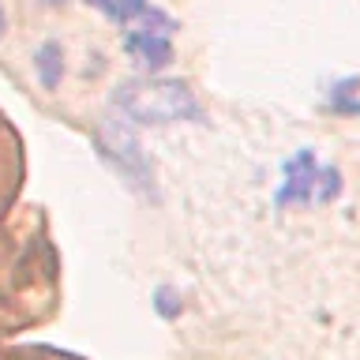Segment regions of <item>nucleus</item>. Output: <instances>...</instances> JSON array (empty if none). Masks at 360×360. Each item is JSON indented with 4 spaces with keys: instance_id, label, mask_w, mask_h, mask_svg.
I'll use <instances>...</instances> for the list:
<instances>
[{
    "instance_id": "obj_2",
    "label": "nucleus",
    "mask_w": 360,
    "mask_h": 360,
    "mask_svg": "<svg viewBox=\"0 0 360 360\" xmlns=\"http://www.w3.org/2000/svg\"><path fill=\"white\" fill-rule=\"evenodd\" d=\"M338 191H342V173L334 165H319L311 150H300L292 154L285 165H281V184L274 191V202L285 207V202H330Z\"/></svg>"
},
{
    "instance_id": "obj_8",
    "label": "nucleus",
    "mask_w": 360,
    "mask_h": 360,
    "mask_svg": "<svg viewBox=\"0 0 360 360\" xmlns=\"http://www.w3.org/2000/svg\"><path fill=\"white\" fill-rule=\"evenodd\" d=\"M0 38H4V8H0Z\"/></svg>"
},
{
    "instance_id": "obj_3",
    "label": "nucleus",
    "mask_w": 360,
    "mask_h": 360,
    "mask_svg": "<svg viewBox=\"0 0 360 360\" xmlns=\"http://www.w3.org/2000/svg\"><path fill=\"white\" fill-rule=\"evenodd\" d=\"M98 146H101V158L117 165L120 176H128V184H135L139 191L150 195V191H154V169H150V162H146L139 139H135L124 124L109 120L105 128L98 131Z\"/></svg>"
},
{
    "instance_id": "obj_5",
    "label": "nucleus",
    "mask_w": 360,
    "mask_h": 360,
    "mask_svg": "<svg viewBox=\"0 0 360 360\" xmlns=\"http://www.w3.org/2000/svg\"><path fill=\"white\" fill-rule=\"evenodd\" d=\"M34 72H38L45 90L60 86V75H64V53H60V45H56V41H41L38 53H34Z\"/></svg>"
},
{
    "instance_id": "obj_4",
    "label": "nucleus",
    "mask_w": 360,
    "mask_h": 360,
    "mask_svg": "<svg viewBox=\"0 0 360 360\" xmlns=\"http://www.w3.org/2000/svg\"><path fill=\"white\" fill-rule=\"evenodd\" d=\"M124 53H128L131 60H139L143 68H150V72H162V68L173 64V38H169V30L139 27V30H128Z\"/></svg>"
},
{
    "instance_id": "obj_7",
    "label": "nucleus",
    "mask_w": 360,
    "mask_h": 360,
    "mask_svg": "<svg viewBox=\"0 0 360 360\" xmlns=\"http://www.w3.org/2000/svg\"><path fill=\"white\" fill-rule=\"evenodd\" d=\"M86 4H94L98 11H105L109 19H112V8H117V4H112V0H86Z\"/></svg>"
},
{
    "instance_id": "obj_1",
    "label": "nucleus",
    "mask_w": 360,
    "mask_h": 360,
    "mask_svg": "<svg viewBox=\"0 0 360 360\" xmlns=\"http://www.w3.org/2000/svg\"><path fill=\"white\" fill-rule=\"evenodd\" d=\"M112 105L120 117L135 124H176V120H202L195 94L176 79H131L117 86Z\"/></svg>"
},
{
    "instance_id": "obj_6",
    "label": "nucleus",
    "mask_w": 360,
    "mask_h": 360,
    "mask_svg": "<svg viewBox=\"0 0 360 360\" xmlns=\"http://www.w3.org/2000/svg\"><path fill=\"white\" fill-rule=\"evenodd\" d=\"M154 308H158V315H162V319H176L180 315V300H176V292L169 289V285H162L154 292Z\"/></svg>"
}]
</instances>
